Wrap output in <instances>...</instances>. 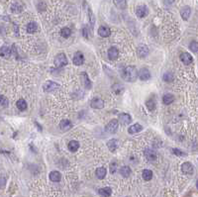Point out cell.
<instances>
[{
	"label": "cell",
	"mask_w": 198,
	"mask_h": 197,
	"mask_svg": "<svg viewBox=\"0 0 198 197\" xmlns=\"http://www.w3.org/2000/svg\"><path fill=\"white\" fill-rule=\"evenodd\" d=\"M122 77L128 82H134L138 77V71L135 66H126L122 70Z\"/></svg>",
	"instance_id": "obj_1"
},
{
	"label": "cell",
	"mask_w": 198,
	"mask_h": 197,
	"mask_svg": "<svg viewBox=\"0 0 198 197\" xmlns=\"http://www.w3.org/2000/svg\"><path fill=\"white\" fill-rule=\"evenodd\" d=\"M67 58L66 56L64 55V53H59V55H56V57L55 58V61H53V64H55V66L56 67H63L64 66H66L67 64Z\"/></svg>",
	"instance_id": "obj_2"
},
{
	"label": "cell",
	"mask_w": 198,
	"mask_h": 197,
	"mask_svg": "<svg viewBox=\"0 0 198 197\" xmlns=\"http://www.w3.org/2000/svg\"><path fill=\"white\" fill-rule=\"evenodd\" d=\"M118 127H119L118 120L113 119L106 125L105 130H106V132H108L109 134H115L118 130Z\"/></svg>",
	"instance_id": "obj_3"
},
{
	"label": "cell",
	"mask_w": 198,
	"mask_h": 197,
	"mask_svg": "<svg viewBox=\"0 0 198 197\" xmlns=\"http://www.w3.org/2000/svg\"><path fill=\"white\" fill-rule=\"evenodd\" d=\"M132 122V117L127 113H121L118 116V123L123 126H128Z\"/></svg>",
	"instance_id": "obj_4"
},
{
	"label": "cell",
	"mask_w": 198,
	"mask_h": 197,
	"mask_svg": "<svg viewBox=\"0 0 198 197\" xmlns=\"http://www.w3.org/2000/svg\"><path fill=\"white\" fill-rule=\"evenodd\" d=\"M149 14V9L146 5H140L136 8V15L139 18H145L146 16H148Z\"/></svg>",
	"instance_id": "obj_5"
},
{
	"label": "cell",
	"mask_w": 198,
	"mask_h": 197,
	"mask_svg": "<svg viewBox=\"0 0 198 197\" xmlns=\"http://www.w3.org/2000/svg\"><path fill=\"white\" fill-rule=\"evenodd\" d=\"M58 87H59V84L55 82V81H52V80H49L47 81L46 83L44 84L43 88H44V91L46 92H51V91H53L56 90Z\"/></svg>",
	"instance_id": "obj_6"
},
{
	"label": "cell",
	"mask_w": 198,
	"mask_h": 197,
	"mask_svg": "<svg viewBox=\"0 0 198 197\" xmlns=\"http://www.w3.org/2000/svg\"><path fill=\"white\" fill-rule=\"evenodd\" d=\"M144 154H145L146 159L148 160H150V162H155L158 157L155 152L154 150H152V149H150V148L145 149V151H144Z\"/></svg>",
	"instance_id": "obj_7"
},
{
	"label": "cell",
	"mask_w": 198,
	"mask_h": 197,
	"mask_svg": "<svg viewBox=\"0 0 198 197\" xmlns=\"http://www.w3.org/2000/svg\"><path fill=\"white\" fill-rule=\"evenodd\" d=\"M139 77H140L141 80L143 81H146V80H149L150 78H151V72H150V70L148 69H146V67H144V69H141V70L139 71Z\"/></svg>",
	"instance_id": "obj_8"
},
{
	"label": "cell",
	"mask_w": 198,
	"mask_h": 197,
	"mask_svg": "<svg viewBox=\"0 0 198 197\" xmlns=\"http://www.w3.org/2000/svg\"><path fill=\"white\" fill-rule=\"evenodd\" d=\"M73 64H75V66H81V64H83L84 63V56L82 53L80 52H76L74 53V56H73Z\"/></svg>",
	"instance_id": "obj_9"
},
{
	"label": "cell",
	"mask_w": 198,
	"mask_h": 197,
	"mask_svg": "<svg viewBox=\"0 0 198 197\" xmlns=\"http://www.w3.org/2000/svg\"><path fill=\"white\" fill-rule=\"evenodd\" d=\"M193 165H192L190 162H183L181 165V171L184 174H187V175H190V174L193 173Z\"/></svg>",
	"instance_id": "obj_10"
},
{
	"label": "cell",
	"mask_w": 198,
	"mask_h": 197,
	"mask_svg": "<svg viewBox=\"0 0 198 197\" xmlns=\"http://www.w3.org/2000/svg\"><path fill=\"white\" fill-rule=\"evenodd\" d=\"M91 107L94 109H102L104 107V101L99 97H95L91 100Z\"/></svg>",
	"instance_id": "obj_11"
},
{
	"label": "cell",
	"mask_w": 198,
	"mask_h": 197,
	"mask_svg": "<svg viewBox=\"0 0 198 197\" xmlns=\"http://www.w3.org/2000/svg\"><path fill=\"white\" fill-rule=\"evenodd\" d=\"M137 53L139 58H146L149 55V48L145 45H141L137 48Z\"/></svg>",
	"instance_id": "obj_12"
},
{
	"label": "cell",
	"mask_w": 198,
	"mask_h": 197,
	"mask_svg": "<svg viewBox=\"0 0 198 197\" xmlns=\"http://www.w3.org/2000/svg\"><path fill=\"white\" fill-rule=\"evenodd\" d=\"M180 61L184 64H190L193 61V58L191 57V55L189 53H182L180 55Z\"/></svg>",
	"instance_id": "obj_13"
},
{
	"label": "cell",
	"mask_w": 198,
	"mask_h": 197,
	"mask_svg": "<svg viewBox=\"0 0 198 197\" xmlns=\"http://www.w3.org/2000/svg\"><path fill=\"white\" fill-rule=\"evenodd\" d=\"M108 57L111 61H115L117 60L119 57V51L117 48L115 47H111L108 50Z\"/></svg>",
	"instance_id": "obj_14"
},
{
	"label": "cell",
	"mask_w": 198,
	"mask_h": 197,
	"mask_svg": "<svg viewBox=\"0 0 198 197\" xmlns=\"http://www.w3.org/2000/svg\"><path fill=\"white\" fill-rule=\"evenodd\" d=\"M98 34H99V36H101L102 38H107L111 35V31H110L108 27L101 26V27H99V29H98Z\"/></svg>",
	"instance_id": "obj_15"
},
{
	"label": "cell",
	"mask_w": 198,
	"mask_h": 197,
	"mask_svg": "<svg viewBox=\"0 0 198 197\" xmlns=\"http://www.w3.org/2000/svg\"><path fill=\"white\" fill-rule=\"evenodd\" d=\"M191 14V8L189 6H183L180 10V15L183 20H188L189 16Z\"/></svg>",
	"instance_id": "obj_16"
},
{
	"label": "cell",
	"mask_w": 198,
	"mask_h": 197,
	"mask_svg": "<svg viewBox=\"0 0 198 197\" xmlns=\"http://www.w3.org/2000/svg\"><path fill=\"white\" fill-rule=\"evenodd\" d=\"M10 56H11V49L9 47L3 46V47L0 48V57L7 58H9Z\"/></svg>",
	"instance_id": "obj_17"
},
{
	"label": "cell",
	"mask_w": 198,
	"mask_h": 197,
	"mask_svg": "<svg viewBox=\"0 0 198 197\" xmlns=\"http://www.w3.org/2000/svg\"><path fill=\"white\" fill-rule=\"evenodd\" d=\"M81 77L83 78V84H84V86H85V88H87V89H91V87H92V83H91V81H90V79H89V77H88V75H87V74L86 72H81Z\"/></svg>",
	"instance_id": "obj_18"
},
{
	"label": "cell",
	"mask_w": 198,
	"mask_h": 197,
	"mask_svg": "<svg viewBox=\"0 0 198 197\" xmlns=\"http://www.w3.org/2000/svg\"><path fill=\"white\" fill-rule=\"evenodd\" d=\"M49 176H50V179L53 182H59V181H61V172H59V171H56V170L52 171V172L50 173Z\"/></svg>",
	"instance_id": "obj_19"
},
{
	"label": "cell",
	"mask_w": 198,
	"mask_h": 197,
	"mask_svg": "<svg viewBox=\"0 0 198 197\" xmlns=\"http://www.w3.org/2000/svg\"><path fill=\"white\" fill-rule=\"evenodd\" d=\"M142 130H143V126L137 123V124H134L133 126H131V127L128 129V132L130 134H137Z\"/></svg>",
	"instance_id": "obj_20"
},
{
	"label": "cell",
	"mask_w": 198,
	"mask_h": 197,
	"mask_svg": "<svg viewBox=\"0 0 198 197\" xmlns=\"http://www.w3.org/2000/svg\"><path fill=\"white\" fill-rule=\"evenodd\" d=\"M59 127H61V129L63 131H67L72 127V124L69 120L66 119V120H63L61 123H59Z\"/></svg>",
	"instance_id": "obj_21"
},
{
	"label": "cell",
	"mask_w": 198,
	"mask_h": 197,
	"mask_svg": "<svg viewBox=\"0 0 198 197\" xmlns=\"http://www.w3.org/2000/svg\"><path fill=\"white\" fill-rule=\"evenodd\" d=\"M115 6L120 10H125L127 8V0H113Z\"/></svg>",
	"instance_id": "obj_22"
},
{
	"label": "cell",
	"mask_w": 198,
	"mask_h": 197,
	"mask_svg": "<svg viewBox=\"0 0 198 197\" xmlns=\"http://www.w3.org/2000/svg\"><path fill=\"white\" fill-rule=\"evenodd\" d=\"M67 148H69V150L70 152L74 153V152H76L79 149V143L77 142V141L72 140V141H70V142L69 143V145H67Z\"/></svg>",
	"instance_id": "obj_23"
},
{
	"label": "cell",
	"mask_w": 198,
	"mask_h": 197,
	"mask_svg": "<svg viewBox=\"0 0 198 197\" xmlns=\"http://www.w3.org/2000/svg\"><path fill=\"white\" fill-rule=\"evenodd\" d=\"M96 176H97L98 179H103L104 177L106 176V173H107V170L105 167H98L97 170H96Z\"/></svg>",
	"instance_id": "obj_24"
},
{
	"label": "cell",
	"mask_w": 198,
	"mask_h": 197,
	"mask_svg": "<svg viewBox=\"0 0 198 197\" xmlns=\"http://www.w3.org/2000/svg\"><path fill=\"white\" fill-rule=\"evenodd\" d=\"M107 147L111 152H115L116 149L118 148V141L116 139H112L107 142Z\"/></svg>",
	"instance_id": "obj_25"
},
{
	"label": "cell",
	"mask_w": 198,
	"mask_h": 197,
	"mask_svg": "<svg viewBox=\"0 0 198 197\" xmlns=\"http://www.w3.org/2000/svg\"><path fill=\"white\" fill-rule=\"evenodd\" d=\"M98 193L103 197H109L112 194V189L110 187H103L98 190Z\"/></svg>",
	"instance_id": "obj_26"
},
{
	"label": "cell",
	"mask_w": 198,
	"mask_h": 197,
	"mask_svg": "<svg viewBox=\"0 0 198 197\" xmlns=\"http://www.w3.org/2000/svg\"><path fill=\"white\" fill-rule=\"evenodd\" d=\"M174 101V96L171 93H168L165 95H163V104H165V105H168V104L172 103Z\"/></svg>",
	"instance_id": "obj_27"
},
{
	"label": "cell",
	"mask_w": 198,
	"mask_h": 197,
	"mask_svg": "<svg viewBox=\"0 0 198 197\" xmlns=\"http://www.w3.org/2000/svg\"><path fill=\"white\" fill-rule=\"evenodd\" d=\"M120 173H121V175H123L124 177H128V176L131 175L132 170H131V168H130L129 167H127V165H124V167H122L120 168Z\"/></svg>",
	"instance_id": "obj_28"
},
{
	"label": "cell",
	"mask_w": 198,
	"mask_h": 197,
	"mask_svg": "<svg viewBox=\"0 0 198 197\" xmlns=\"http://www.w3.org/2000/svg\"><path fill=\"white\" fill-rule=\"evenodd\" d=\"M17 108L19 109L20 111H24L27 109V102L24 99H19L16 103Z\"/></svg>",
	"instance_id": "obj_29"
},
{
	"label": "cell",
	"mask_w": 198,
	"mask_h": 197,
	"mask_svg": "<svg viewBox=\"0 0 198 197\" xmlns=\"http://www.w3.org/2000/svg\"><path fill=\"white\" fill-rule=\"evenodd\" d=\"M142 176H143V178L145 179L146 181L151 180V179L152 178V170H144L142 171Z\"/></svg>",
	"instance_id": "obj_30"
},
{
	"label": "cell",
	"mask_w": 198,
	"mask_h": 197,
	"mask_svg": "<svg viewBox=\"0 0 198 197\" xmlns=\"http://www.w3.org/2000/svg\"><path fill=\"white\" fill-rule=\"evenodd\" d=\"M37 29H38V25H37V23H35V22H31V23L27 25V32L29 34L35 33Z\"/></svg>",
	"instance_id": "obj_31"
},
{
	"label": "cell",
	"mask_w": 198,
	"mask_h": 197,
	"mask_svg": "<svg viewBox=\"0 0 198 197\" xmlns=\"http://www.w3.org/2000/svg\"><path fill=\"white\" fill-rule=\"evenodd\" d=\"M155 100L154 99V98H150L149 100H147V102H146V105H147V107H148V109L150 111H154L155 109Z\"/></svg>",
	"instance_id": "obj_32"
},
{
	"label": "cell",
	"mask_w": 198,
	"mask_h": 197,
	"mask_svg": "<svg viewBox=\"0 0 198 197\" xmlns=\"http://www.w3.org/2000/svg\"><path fill=\"white\" fill-rule=\"evenodd\" d=\"M61 37L66 38V39L69 38V37H70V35H72V30L67 27H64L61 31Z\"/></svg>",
	"instance_id": "obj_33"
},
{
	"label": "cell",
	"mask_w": 198,
	"mask_h": 197,
	"mask_svg": "<svg viewBox=\"0 0 198 197\" xmlns=\"http://www.w3.org/2000/svg\"><path fill=\"white\" fill-rule=\"evenodd\" d=\"M123 85H121V84H119V83H115L114 85H112V91L113 92H115L116 94H119V93H121V92L123 91Z\"/></svg>",
	"instance_id": "obj_34"
},
{
	"label": "cell",
	"mask_w": 198,
	"mask_h": 197,
	"mask_svg": "<svg viewBox=\"0 0 198 197\" xmlns=\"http://www.w3.org/2000/svg\"><path fill=\"white\" fill-rule=\"evenodd\" d=\"M163 80L166 81V82H171L173 80V74L172 72H165L163 74Z\"/></svg>",
	"instance_id": "obj_35"
},
{
	"label": "cell",
	"mask_w": 198,
	"mask_h": 197,
	"mask_svg": "<svg viewBox=\"0 0 198 197\" xmlns=\"http://www.w3.org/2000/svg\"><path fill=\"white\" fill-rule=\"evenodd\" d=\"M11 9H12V11L14 13H19V12H21L22 11L23 7H22V5L19 4V3H14L12 5V7H11Z\"/></svg>",
	"instance_id": "obj_36"
},
{
	"label": "cell",
	"mask_w": 198,
	"mask_h": 197,
	"mask_svg": "<svg viewBox=\"0 0 198 197\" xmlns=\"http://www.w3.org/2000/svg\"><path fill=\"white\" fill-rule=\"evenodd\" d=\"M86 11H87V14L89 15V18H90V23H91V26H93L95 23V19H94V15H93L91 9L89 8V6H87L86 8Z\"/></svg>",
	"instance_id": "obj_37"
},
{
	"label": "cell",
	"mask_w": 198,
	"mask_h": 197,
	"mask_svg": "<svg viewBox=\"0 0 198 197\" xmlns=\"http://www.w3.org/2000/svg\"><path fill=\"white\" fill-rule=\"evenodd\" d=\"M189 49H190L193 53H197V49H198V43L196 41L191 42V44L189 45Z\"/></svg>",
	"instance_id": "obj_38"
},
{
	"label": "cell",
	"mask_w": 198,
	"mask_h": 197,
	"mask_svg": "<svg viewBox=\"0 0 198 197\" xmlns=\"http://www.w3.org/2000/svg\"><path fill=\"white\" fill-rule=\"evenodd\" d=\"M171 151H172V153L178 157H185L186 156V154L183 153V152L181 150H179V149H172Z\"/></svg>",
	"instance_id": "obj_39"
},
{
	"label": "cell",
	"mask_w": 198,
	"mask_h": 197,
	"mask_svg": "<svg viewBox=\"0 0 198 197\" xmlns=\"http://www.w3.org/2000/svg\"><path fill=\"white\" fill-rule=\"evenodd\" d=\"M116 170H117V165H116V162H112V164L110 165V172L114 173Z\"/></svg>",
	"instance_id": "obj_40"
},
{
	"label": "cell",
	"mask_w": 198,
	"mask_h": 197,
	"mask_svg": "<svg viewBox=\"0 0 198 197\" xmlns=\"http://www.w3.org/2000/svg\"><path fill=\"white\" fill-rule=\"evenodd\" d=\"M6 185V179L4 177H0V188H3Z\"/></svg>",
	"instance_id": "obj_41"
},
{
	"label": "cell",
	"mask_w": 198,
	"mask_h": 197,
	"mask_svg": "<svg viewBox=\"0 0 198 197\" xmlns=\"http://www.w3.org/2000/svg\"><path fill=\"white\" fill-rule=\"evenodd\" d=\"M82 34H83V37L84 38L88 39V30H87L85 27H84L83 29H82Z\"/></svg>",
	"instance_id": "obj_42"
},
{
	"label": "cell",
	"mask_w": 198,
	"mask_h": 197,
	"mask_svg": "<svg viewBox=\"0 0 198 197\" xmlns=\"http://www.w3.org/2000/svg\"><path fill=\"white\" fill-rule=\"evenodd\" d=\"M165 4H172L174 2V0H163Z\"/></svg>",
	"instance_id": "obj_43"
},
{
	"label": "cell",
	"mask_w": 198,
	"mask_h": 197,
	"mask_svg": "<svg viewBox=\"0 0 198 197\" xmlns=\"http://www.w3.org/2000/svg\"><path fill=\"white\" fill-rule=\"evenodd\" d=\"M2 99H3V98H2V96H1V95H0V102H1V101H2Z\"/></svg>",
	"instance_id": "obj_44"
}]
</instances>
